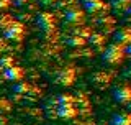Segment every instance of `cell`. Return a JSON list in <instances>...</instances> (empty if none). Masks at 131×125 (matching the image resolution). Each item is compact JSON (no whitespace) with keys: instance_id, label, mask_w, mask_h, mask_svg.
<instances>
[{"instance_id":"cell-1","label":"cell","mask_w":131,"mask_h":125,"mask_svg":"<svg viewBox=\"0 0 131 125\" xmlns=\"http://www.w3.org/2000/svg\"><path fill=\"white\" fill-rule=\"evenodd\" d=\"M126 58L125 46L118 43H112L105 48V51L102 53V61L108 66H120Z\"/></svg>"},{"instance_id":"cell-2","label":"cell","mask_w":131,"mask_h":125,"mask_svg":"<svg viewBox=\"0 0 131 125\" xmlns=\"http://www.w3.org/2000/svg\"><path fill=\"white\" fill-rule=\"evenodd\" d=\"M64 20H66V23L72 25V26H82L85 23L84 8L79 7V3H74V5L67 7L64 10Z\"/></svg>"},{"instance_id":"cell-3","label":"cell","mask_w":131,"mask_h":125,"mask_svg":"<svg viewBox=\"0 0 131 125\" xmlns=\"http://www.w3.org/2000/svg\"><path fill=\"white\" fill-rule=\"evenodd\" d=\"M36 25L43 30L44 33H52L57 28V18L54 13H49V12H41L36 16Z\"/></svg>"},{"instance_id":"cell-4","label":"cell","mask_w":131,"mask_h":125,"mask_svg":"<svg viewBox=\"0 0 131 125\" xmlns=\"http://www.w3.org/2000/svg\"><path fill=\"white\" fill-rule=\"evenodd\" d=\"M82 8L90 15H100L105 16V13L110 10V5L103 0H82Z\"/></svg>"},{"instance_id":"cell-5","label":"cell","mask_w":131,"mask_h":125,"mask_svg":"<svg viewBox=\"0 0 131 125\" xmlns=\"http://www.w3.org/2000/svg\"><path fill=\"white\" fill-rule=\"evenodd\" d=\"M25 35H26V28H25V25L21 22H16V20L8 28L3 30V36H5L7 40H10V41H16V43L23 41Z\"/></svg>"},{"instance_id":"cell-6","label":"cell","mask_w":131,"mask_h":125,"mask_svg":"<svg viewBox=\"0 0 131 125\" xmlns=\"http://www.w3.org/2000/svg\"><path fill=\"white\" fill-rule=\"evenodd\" d=\"M75 77H77V71L74 66H66V68H62L57 73V76H56V82L59 86H66V87H69V86H72L74 82H75Z\"/></svg>"},{"instance_id":"cell-7","label":"cell","mask_w":131,"mask_h":125,"mask_svg":"<svg viewBox=\"0 0 131 125\" xmlns=\"http://www.w3.org/2000/svg\"><path fill=\"white\" fill-rule=\"evenodd\" d=\"M113 99L121 105H128L131 101V86L129 84H121L113 91Z\"/></svg>"},{"instance_id":"cell-8","label":"cell","mask_w":131,"mask_h":125,"mask_svg":"<svg viewBox=\"0 0 131 125\" xmlns=\"http://www.w3.org/2000/svg\"><path fill=\"white\" fill-rule=\"evenodd\" d=\"M113 43L128 46L131 44V26H120L113 31Z\"/></svg>"},{"instance_id":"cell-9","label":"cell","mask_w":131,"mask_h":125,"mask_svg":"<svg viewBox=\"0 0 131 125\" xmlns=\"http://www.w3.org/2000/svg\"><path fill=\"white\" fill-rule=\"evenodd\" d=\"M56 115L59 119H64V120H72L79 115V112H77L75 105L69 104V105H57L56 107Z\"/></svg>"},{"instance_id":"cell-10","label":"cell","mask_w":131,"mask_h":125,"mask_svg":"<svg viewBox=\"0 0 131 125\" xmlns=\"http://www.w3.org/2000/svg\"><path fill=\"white\" fill-rule=\"evenodd\" d=\"M2 73H3V77H5L7 81H12V82H20V81H23V77H25V69L20 68V66H16V64L5 69V71H2Z\"/></svg>"},{"instance_id":"cell-11","label":"cell","mask_w":131,"mask_h":125,"mask_svg":"<svg viewBox=\"0 0 131 125\" xmlns=\"http://www.w3.org/2000/svg\"><path fill=\"white\" fill-rule=\"evenodd\" d=\"M108 5L116 13H126L128 8L131 7V0H110Z\"/></svg>"},{"instance_id":"cell-12","label":"cell","mask_w":131,"mask_h":125,"mask_svg":"<svg viewBox=\"0 0 131 125\" xmlns=\"http://www.w3.org/2000/svg\"><path fill=\"white\" fill-rule=\"evenodd\" d=\"M35 91V87H33L31 82H28V81H20L18 84H15L13 86V92L16 95H26V94H30Z\"/></svg>"},{"instance_id":"cell-13","label":"cell","mask_w":131,"mask_h":125,"mask_svg":"<svg viewBox=\"0 0 131 125\" xmlns=\"http://www.w3.org/2000/svg\"><path fill=\"white\" fill-rule=\"evenodd\" d=\"M87 43H90L92 46H103L106 43V35L105 33H100V31H92L90 36L87 38Z\"/></svg>"},{"instance_id":"cell-14","label":"cell","mask_w":131,"mask_h":125,"mask_svg":"<svg viewBox=\"0 0 131 125\" xmlns=\"http://www.w3.org/2000/svg\"><path fill=\"white\" fill-rule=\"evenodd\" d=\"M112 74L110 73H105V71H98V73H95L92 76V81L95 82L97 86H106V84H110L112 82Z\"/></svg>"},{"instance_id":"cell-15","label":"cell","mask_w":131,"mask_h":125,"mask_svg":"<svg viewBox=\"0 0 131 125\" xmlns=\"http://www.w3.org/2000/svg\"><path fill=\"white\" fill-rule=\"evenodd\" d=\"M66 44H67L69 48H84L85 44H87V40L82 38V36H77V35H69L67 38H66Z\"/></svg>"},{"instance_id":"cell-16","label":"cell","mask_w":131,"mask_h":125,"mask_svg":"<svg viewBox=\"0 0 131 125\" xmlns=\"http://www.w3.org/2000/svg\"><path fill=\"white\" fill-rule=\"evenodd\" d=\"M97 25L103 31H112L113 28H115V18H113V16H100V18L97 20Z\"/></svg>"},{"instance_id":"cell-17","label":"cell","mask_w":131,"mask_h":125,"mask_svg":"<svg viewBox=\"0 0 131 125\" xmlns=\"http://www.w3.org/2000/svg\"><path fill=\"white\" fill-rule=\"evenodd\" d=\"M112 125H131V112H121L112 119Z\"/></svg>"},{"instance_id":"cell-18","label":"cell","mask_w":131,"mask_h":125,"mask_svg":"<svg viewBox=\"0 0 131 125\" xmlns=\"http://www.w3.org/2000/svg\"><path fill=\"white\" fill-rule=\"evenodd\" d=\"M15 64H16V59L13 56H10V55L0 56V71H5V69L12 68V66H15Z\"/></svg>"},{"instance_id":"cell-19","label":"cell","mask_w":131,"mask_h":125,"mask_svg":"<svg viewBox=\"0 0 131 125\" xmlns=\"http://www.w3.org/2000/svg\"><path fill=\"white\" fill-rule=\"evenodd\" d=\"M69 104L74 105V95L67 94V92L59 94V97H57V105H69Z\"/></svg>"},{"instance_id":"cell-20","label":"cell","mask_w":131,"mask_h":125,"mask_svg":"<svg viewBox=\"0 0 131 125\" xmlns=\"http://www.w3.org/2000/svg\"><path fill=\"white\" fill-rule=\"evenodd\" d=\"M15 20H13V16L12 15H8V13H5V15H0V28L2 30H5V28H8L12 23H13Z\"/></svg>"},{"instance_id":"cell-21","label":"cell","mask_w":131,"mask_h":125,"mask_svg":"<svg viewBox=\"0 0 131 125\" xmlns=\"http://www.w3.org/2000/svg\"><path fill=\"white\" fill-rule=\"evenodd\" d=\"M12 109V102L5 97H0V112H8Z\"/></svg>"},{"instance_id":"cell-22","label":"cell","mask_w":131,"mask_h":125,"mask_svg":"<svg viewBox=\"0 0 131 125\" xmlns=\"http://www.w3.org/2000/svg\"><path fill=\"white\" fill-rule=\"evenodd\" d=\"M57 3H59V5L57 7H61V8H67V7H71V5H74V3H75V0H57Z\"/></svg>"},{"instance_id":"cell-23","label":"cell","mask_w":131,"mask_h":125,"mask_svg":"<svg viewBox=\"0 0 131 125\" xmlns=\"http://www.w3.org/2000/svg\"><path fill=\"white\" fill-rule=\"evenodd\" d=\"M12 7V0H0V10H8Z\"/></svg>"},{"instance_id":"cell-24","label":"cell","mask_w":131,"mask_h":125,"mask_svg":"<svg viewBox=\"0 0 131 125\" xmlns=\"http://www.w3.org/2000/svg\"><path fill=\"white\" fill-rule=\"evenodd\" d=\"M38 2H39L43 7H51V5H56L57 0H38Z\"/></svg>"},{"instance_id":"cell-25","label":"cell","mask_w":131,"mask_h":125,"mask_svg":"<svg viewBox=\"0 0 131 125\" xmlns=\"http://www.w3.org/2000/svg\"><path fill=\"white\" fill-rule=\"evenodd\" d=\"M28 2H30V0H12V3H13L15 7H23V5H26Z\"/></svg>"},{"instance_id":"cell-26","label":"cell","mask_w":131,"mask_h":125,"mask_svg":"<svg viewBox=\"0 0 131 125\" xmlns=\"http://www.w3.org/2000/svg\"><path fill=\"white\" fill-rule=\"evenodd\" d=\"M82 125H95V122H93V120H84Z\"/></svg>"},{"instance_id":"cell-27","label":"cell","mask_w":131,"mask_h":125,"mask_svg":"<svg viewBox=\"0 0 131 125\" xmlns=\"http://www.w3.org/2000/svg\"><path fill=\"white\" fill-rule=\"evenodd\" d=\"M125 53L131 56V44H128V46H125Z\"/></svg>"},{"instance_id":"cell-28","label":"cell","mask_w":131,"mask_h":125,"mask_svg":"<svg viewBox=\"0 0 131 125\" xmlns=\"http://www.w3.org/2000/svg\"><path fill=\"white\" fill-rule=\"evenodd\" d=\"M0 49H2V51L5 49V41H3V40H0Z\"/></svg>"},{"instance_id":"cell-29","label":"cell","mask_w":131,"mask_h":125,"mask_svg":"<svg viewBox=\"0 0 131 125\" xmlns=\"http://www.w3.org/2000/svg\"><path fill=\"white\" fill-rule=\"evenodd\" d=\"M125 74H126V76H128V77H131V66H129L128 69H126V73H125Z\"/></svg>"},{"instance_id":"cell-30","label":"cell","mask_w":131,"mask_h":125,"mask_svg":"<svg viewBox=\"0 0 131 125\" xmlns=\"http://www.w3.org/2000/svg\"><path fill=\"white\" fill-rule=\"evenodd\" d=\"M71 125H82V122H72Z\"/></svg>"},{"instance_id":"cell-31","label":"cell","mask_w":131,"mask_h":125,"mask_svg":"<svg viewBox=\"0 0 131 125\" xmlns=\"http://www.w3.org/2000/svg\"><path fill=\"white\" fill-rule=\"evenodd\" d=\"M126 13H128V15H131V7L128 8V12H126Z\"/></svg>"},{"instance_id":"cell-32","label":"cell","mask_w":131,"mask_h":125,"mask_svg":"<svg viewBox=\"0 0 131 125\" xmlns=\"http://www.w3.org/2000/svg\"><path fill=\"white\" fill-rule=\"evenodd\" d=\"M128 109H129V110H131V101H129V102H128Z\"/></svg>"}]
</instances>
